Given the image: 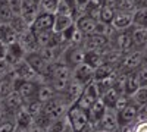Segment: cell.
<instances>
[{"label": "cell", "instance_id": "30", "mask_svg": "<svg viewBox=\"0 0 147 132\" xmlns=\"http://www.w3.org/2000/svg\"><path fill=\"white\" fill-rule=\"evenodd\" d=\"M131 103L136 104L140 109H144L147 106V87H140L136 92L129 97Z\"/></svg>", "mask_w": 147, "mask_h": 132}, {"label": "cell", "instance_id": "53", "mask_svg": "<svg viewBox=\"0 0 147 132\" xmlns=\"http://www.w3.org/2000/svg\"><path fill=\"white\" fill-rule=\"evenodd\" d=\"M97 132H109V131H102V129H99V131H97Z\"/></svg>", "mask_w": 147, "mask_h": 132}, {"label": "cell", "instance_id": "35", "mask_svg": "<svg viewBox=\"0 0 147 132\" xmlns=\"http://www.w3.org/2000/svg\"><path fill=\"white\" fill-rule=\"evenodd\" d=\"M57 5L59 0H40L38 2L40 12H46V13H56Z\"/></svg>", "mask_w": 147, "mask_h": 132}, {"label": "cell", "instance_id": "32", "mask_svg": "<svg viewBox=\"0 0 147 132\" xmlns=\"http://www.w3.org/2000/svg\"><path fill=\"white\" fill-rule=\"evenodd\" d=\"M132 25L147 28V9H137L132 13Z\"/></svg>", "mask_w": 147, "mask_h": 132}, {"label": "cell", "instance_id": "37", "mask_svg": "<svg viewBox=\"0 0 147 132\" xmlns=\"http://www.w3.org/2000/svg\"><path fill=\"white\" fill-rule=\"evenodd\" d=\"M115 10L118 12H128V13H134L136 6H134V0H118Z\"/></svg>", "mask_w": 147, "mask_h": 132}, {"label": "cell", "instance_id": "14", "mask_svg": "<svg viewBox=\"0 0 147 132\" xmlns=\"http://www.w3.org/2000/svg\"><path fill=\"white\" fill-rule=\"evenodd\" d=\"M129 32H131L132 43H134V49L140 50V52H146L147 50V28L132 25L129 28Z\"/></svg>", "mask_w": 147, "mask_h": 132}, {"label": "cell", "instance_id": "11", "mask_svg": "<svg viewBox=\"0 0 147 132\" xmlns=\"http://www.w3.org/2000/svg\"><path fill=\"white\" fill-rule=\"evenodd\" d=\"M72 79L80 82L81 85H87L88 82L94 81V69L85 63H81L72 69Z\"/></svg>", "mask_w": 147, "mask_h": 132}, {"label": "cell", "instance_id": "5", "mask_svg": "<svg viewBox=\"0 0 147 132\" xmlns=\"http://www.w3.org/2000/svg\"><path fill=\"white\" fill-rule=\"evenodd\" d=\"M113 41V49L118 50L122 54H127L129 52H134V43L131 38V32L129 29H124V31H116L112 37Z\"/></svg>", "mask_w": 147, "mask_h": 132}, {"label": "cell", "instance_id": "52", "mask_svg": "<svg viewBox=\"0 0 147 132\" xmlns=\"http://www.w3.org/2000/svg\"><path fill=\"white\" fill-rule=\"evenodd\" d=\"M3 119H5V117H0V125H2V122H3Z\"/></svg>", "mask_w": 147, "mask_h": 132}, {"label": "cell", "instance_id": "40", "mask_svg": "<svg viewBox=\"0 0 147 132\" xmlns=\"http://www.w3.org/2000/svg\"><path fill=\"white\" fill-rule=\"evenodd\" d=\"M136 75L138 79L140 87H147V66L141 65L137 70H136Z\"/></svg>", "mask_w": 147, "mask_h": 132}, {"label": "cell", "instance_id": "10", "mask_svg": "<svg viewBox=\"0 0 147 132\" xmlns=\"http://www.w3.org/2000/svg\"><path fill=\"white\" fill-rule=\"evenodd\" d=\"M53 23H55V13H46V12H40L34 22L30 25V29L37 34L41 31H49L53 29Z\"/></svg>", "mask_w": 147, "mask_h": 132}, {"label": "cell", "instance_id": "39", "mask_svg": "<svg viewBox=\"0 0 147 132\" xmlns=\"http://www.w3.org/2000/svg\"><path fill=\"white\" fill-rule=\"evenodd\" d=\"M16 129V123L13 117H6L3 119L2 125H0V132H13Z\"/></svg>", "mask_w": 147, "mask_h": 132}, {"label": "cell", "instance_id": "9", "mask_svg": "<svg viewBox=\"0 0 147 132\" xmlns=\"http://www.w3.org/2000/svg\"><path fill=\"white\" fill-rule=\"evenodd\" d=\"M140 110H141L140 107H137L136 104H132V103L127 104L124 109L118 110L116 115H118L119 126H125V125H129L132 122H136L138 119V116H140Z\"/></svg>", "mask_w": 147, "mask_h": 132}, {"label": "cell", "instance_id": "42", "mask_svg": "<svg viewBox=\"0 0 147 132\" xmlns=\"http://www.w3.org/2000/svg\"><path fill=\"white\" fill-rule=\"evenodd\" d=\"M75 32H77V27H75V22H74L71 27H68L65 31H62L60 34H62L63 41H65L66 44H71V41H72V38H74V35H75Z\"/></svg>", "mask_w": 147, "mask_h": 132}, {"label": "cell", "instance_id": "28", "mask_svg": "<svg viewBox=\"0 0 147 132\" xmlns=\"http://www.w3.org/2000/svg\"><path fill=\"white\" fill-rule=\"evenodd\" d=\"M9 25L12 27V29H13V31L19 35V37H21V35H24V34L30 29V25L25 22V19H24L21 15H13V16H12Z\"/></svg>", "mask_w": 147, "mask_h": 132}, {"label": "cell", "instance_id": "21", "mask_svg": "<svg viewBox=\"0 0 147 132\" xmlns=\"http://www.w3.org/2000/svg\"><path fill=\"white\" fill-rule=\"evenodd\" d=\"M15 74H13V70L10 72V74L5 75L3 78H0V98H5L7 97V95L12 92V91H15Z\"/></svg>", "mask_w": 147, "mask_h": 132}, {"label": "cell", "instance_id": "19", "mask_svg": "<svg viewBox=\"0 0 147 132\" xmlns=\"http://www.w3.org/2000/svg\"><path fill=\"white\" fill-rule=\"evenodd\" d=\"M116 31H124V29H129L132 27V13L128 12H118L115 10V16L110 23Z\"/></svg>", "mask_w": 147, "mask_h": 132}, {"label": "cell", "instance_id": "48", "mask_svg": "<svg viewBox=\"0 0 147 132\" xmlns=\"http://www.w3.org/2000/svg\"><path fill=\"white\" fill-rule=\"evenodd\" d=\"M75 3H77V6H78V7L85 9V6H87V5L90 3V0H75Z\"/></svg>", "mask_w": 147, "mask_h": 132}, {"label": "cell", "instance_id": "43", "mask_svg": "<svg viewBox=\"0 0 147 132\" xmlns=\"http://www.w3.org/2000/svg\"><path fill=\"white\" fill-rule=\"evenodd\" d=\"M21 3H22V0H9V5H10V9L13 12V15L21 13Z\"/></svg>", "mask_w": 147, "mask_h": 132}, {"label": "cell", "instance_id": "38", "mask_svg": "<svg viewBox=\"0 0 147 132\" xmlns=\"http://www.w3.org/2000/svg\"><path fill=\"white\" fill-rule=\"evenodd\" d=\"M113 16H115V9H112V7H106V6H102V9H100V18H99V21H100V22H105V23H112Z\"/></svg>", "mask_w": 147, "mask_h": 132}, {"label": "cell", "instance_id": "13", "mask_svg": "<svg viewBox=\"0 0 147 132\" xmlns=\"http://www.w3.org/2000/svg\"><path fill=\"white\" fill-rule=\"evenodd\" d=\"M40 13V7L38 3H35L34 0H22L21 3V16L25 19V22L28 25L34 22V19L37 18V15Z\"/></svg>", "mask_w": 147, "mask_h": 132}, {"label": "cell", "instance_id": "29", "mask_svg": "<svg viewBox=\"0 0 147 132\" xmlns=\"http://www.w3.org/2000/svg\"><path fill=\"white\" fill-rule=\"evenodd\" d=\"M55 95H57V94L53 91V88L49 85L47 82H40L38 91H37V100H40L41 103H46L50 98H53Z\"/></svg>", "mask_w": 147, "mask_h": 132}, {"label": "cell", "instance_id": "46", "mask_svg": "<svg viewBox=\"0 0 147 132\" xmlns=\"http://www.w3.org/2000/svg\"><path fill=\"white\" fill-rule=\"evenodd\" d=\"M116 3H118V0H102V6L112 7V9L116 7Z\"/></svg>", "mask_w": 147, "mask_h": 132}, {"label": "cell", "instance_id": "44", "mask_svg": "<svg viewBox=\"0 0 147 132\" xmlns=\"http://www.w3.org/2000/svg\"><path fill=\"white\" fill-rule=\"evenodd\" d=\"M7 44L6 43H3L2 40H0V60H3V59L6 57V54H7Z\"/></svg>", "mask_w": 147, "mask_h": 132}, {"label": "cell", "instance_id": "7", "mask_svg": "<svg viewBox=\"0 0 147 132\" xmlns=\"http://www.w3.org/2000/svg\"><path fill=\"white\" fill-rule=\"evenodd\" d=\"M143 54L144 52H140V50H134L127 54H122L119 65L125 72H134L143 65Z\"/></svg>", "mask_w": 147, "mask_h": 132}, {"label": "cell", "instance_id": "20", "mask_svg": "<svg viewBox=\"0 0 147 132\" xmlns=\"http://www.w3.org/2000/svg\"><path fill=\"white\" fill-rule=\"evenodd\" d=\"M13 119H15V123H16V128L21 129L22 132H25L32 123H34V117L25 110V107L19 109L15 115H13Z\"/></svg>", "mask_w": 147, "mask_h": 132}, {"label": "cell", "instance_id": "36", "mask_svg": "<svg viewBox=\"0 0 147 132\" xmlns=\"http://www.w3.org/2000/svg\"><path fill=\"white\" fill-rule=\"evenodd\" d=\"M66 125H68V122H66V116H65V117H62V119L53 121V122L50 123V126L46 129V132H65Z\"/></svg>", "mask_w": 147, "mask_h": 132}, {"label": "cell", "instance_id": "24", "mask_svg": "<svg viewBox=\"0 0 147 132\" xmlns=\"http://www.w3.org/2000/svg\"><path fill=\"white\" fill-rule=\"evenodd\" d=\"M19 35L12 29V27L9 23H0V40L3 43H6L7 46L19 43Z\"/></svg>", "mask_w": 147, "mask_h": 132}, {"label": "cell", "instance_id": "16", "mask_svg": "<svg viewBox=\"0 0 147 132\" xmlns=\"http://www.w3.org/2000/svg\"><path fill=\"white\" fill-rule=\"evenodd\" d=\"M27 52L24 50V47L21 43H15V44H10L7 47V54L3 60H6L12 68H13L16 63H19L21 60H24V57H25Z\"/></svg>", "mask_w": 147, "mask_h": 132}, {"label": "cell", "instance_id": "25", "mask_svg": "<svg viewBox=\"0 0 147 132\" xmlns=\"http://www.w3.org/2000/svg\"><path fill=\"white\" fill-rule=\"evenodd\" d=\"M84 63L88 65L93 69H97L99 66H102L105 63V56L102 52H97V50H85Z\"/></svg>", "mask_w": 147, "mask_h": 132}, {"label": "cell", "instance_id": "4", "mask_svg": "<svg viewBox=\"0 0 147 132\" xmlns=\"http://www.w3.org/2000/svg\"><path fill=\"white\" fill-rule=\"evenodd\" d=\"M38 85H40V81H25V79L15 78V91L21 95L25 103L37 98Z\"/></svg>", "mask_w": 147, "mask_h": 132}, {"label": "cell", "instance_id": "47", "mask_svg": "<svg viewBox=\"0 0 147 132\" xmlns=\"http://www.w3.org/2000/svg\"><path fill=\"white\" fill-rule=\"evenodd\" d=\"M25 132H46V129H43L41 126H38V125H35V123H32Z\"/></svg>", "mask_w": 147, "mask_h": 132}, {"label": "cell", "instance_id": "2", "mask_svg": "<svg viewBox=\"0 0 147 132\" xmlns=\"http://www.w3.org/2000/svg\"><path fill=\"white\" fill-rule=\"evenodd\" d=\"M69 109V106L66 104V101L63 100L62 95H55L53 98H50L49 101L43 103V112L52 119V121H57L66 116V112Z\"/></svg>", "mask_w": 147, "mask_h": 132}, {"label": "cell", "instance_id": "33", "mask_svg": "<svg viewBox=\"0 0 147 132\" xmlns=\"http://www.w3.org/2000/svg\"><path fill=\"white\" fill-rule=\"evenodd\" d=\"M94 101H96L94 98H91L88 94H85V92L82 91V94L80 95V98L75 101V104H72V106H77L78 109H81V110H84L85 113H87V112L90 110V107L93 106Z\"/></svg>", "mask_w": 147, "mask_h": 132}, {"label": "cell", "instance_id": "8", "mask_svg": "<svg viewBox=\"0 0 147 132\" xmlns=\"http://www.w3.org/2000/svg\"><path fill=\"white\" fill-rule=\"evenodd\" d=\"M109 43H110V40L100 34H88V35H84L82 47L85 50H97V52L103 53L107 49Z\"/></svg>", "mask_w": 147, "mask_h": 132}, {"label": "cell", "instance_id": "26", "mask_svg": "<svg viewBox=\"0 0 147 132\" xmlns=\"http://www.w3.org/2000/svg\"><path fill=\"white\" fill-rule=\"evenodd\" d=\"M119 97H121V92L118 91V88H116V87H112V88H109L106 92H103L102 100L105 101V104H106L107 109H113V110H115Z\"/></svg>", "mask_w": 147, "mask_h": 132}, {"label": "cell", "instance_id": "18", "mask_svg": "<svg viewBox=\"0 0 147 132\" xmlns=\"http://www.w3.org/2000/svg\"><path fill=\"white\" fill-rule=\"evenodd\" d=\"M106 110H107V107H106L105 101L102 100V97H100V98H97V100L93 103V106L90 107V110L87 112L90 125L94 126V125L99 123V121L103 117V115L106 113Z\"/></svg>", "mask_w": 147, "mask_h": 132}, {"label": "cell", "instance_id": "49", "mask_svg": "<svg viewBox=\"0 0 147 132\" xmlns=\"http://www.w3.org/2000/svg\"><path fill=\"white\" fill-rule=\"evenodd\" d=\"M143 65L144 66H147V50L144 52V54H143Z\"/></svg>", "mask_w": 147, "mask_h": 132}, {"label": "cell", "instance_id": "17", "mask_svg": "<svg viewBox=\"0 0 147 132\" xmlns=\"http://www.w3.org/2000/svg\"><path fill=\"white\" fill-rule=\"evenodd\" d=\"M13 74L16 78L19 79H25V81H38L40 76L32 70V68L25 62V60H21L19 63H16L13 66Z\"/></svg>", "mask_w": 147, "mask_h": 132}, {"label": "cell", "instance_id": "27", "mask_svg": "<svg viewBox=\"0 0 147 132\" xmlns=\"http://www.w3.org/2000/svg\"><path fill=\"white\" fill-rule=\"evenodd\" d=\"M75 22L72 16L69 15H57L55 13V23H53V31L55 32H62L65 31L68 27H71Z\"/></svg>", "mask_w": 147, "mask_h": 132}, {"label": "cell", "instance_id": "34", "mask_svg": "<svg viewBox=\"0 0 147 132\" xmlns=\"http://www.w3.org/2000/svg\"><path fill=\"white\" fill-rule=\"evenodd\" d=\"M24 107H25V110H27L32 117H35V116H38V115L41 113V110H43V103H41L40 100L34 98V100L27 101L25 104H24Z\"/></svg>", "mask_w": 147, "mask_h": 132}, {"label": "cell", "instance_id": "6", "mask_svg": "<svg viewBox=\"0 0 147 132\" xmlns=\"http://www.w3.org/2000/svg\"><path fill=\"white\" fill-rule=\"evenodd\" d=\"M24 60H25L31 68L32 70L35 72L37 75H38L41 79L47 75V70H49V65L50 63H47L44 59L40 56L38 52H31V53H27L25 57H24Z\"/></svg>", "mask_w": 147, "mask_h": 132}, {"label": "cell", "instance_id": "15", "mask_svg": "<svg viewBox=\"0 0 147 132\" xmlns=\"http://www.w3.org/2000/svg\"><path fill=\"white\" fill-rule=\"evenodd\" d=\"M97 126H99V129H102V131H109V132H115L116 129H119L116 110L107 109L106 113L103 115V117L99 121V123H97Z\"/></svg>", "mask_w": 147, "mask_h": 132}, {"label": "cell", "instance_id": "3", "mask_svg": "<svg viewBox=\"0 0 147 132\" xmlns=\"http://www.w3.org/2000/svg\"><path fill=\"white\" fill-rule=\"evenodd\" d=\"M84 56H85V49L82 46L69 44L63 50L62 57H60V62H63L66 66L74 69V68H77L78 65L84 63Z\"/></svg>", "mask_w": 147, "mask_h": 132}, {"label": "cell", "instance_id": "31", "mask_svg": "<svg viewBox=\"0 0 147 132\" xmlns=\"http://www.w3.org/2000/svg\"><path fill=\"white\" fill-rule=\"evenodd\" d=\"M13 12L10 9L9 0H0V23H9Z\"/></svg>", "mask_w": 147, "mask_h": 132}, {"label": "cell", "instance_id": "51", "mask_svg": "<svg viewBox=\"0 0 147 132\" xmlns=\"http://www.w3.org/2000/svg\"><path fill=\"white\" fill-rule=\"evenodd\" d=\"M13 132H22V131H21V129H18V128H16V129H15V131H13Z\"/></svg>", "mask_w": 147, "mask_h": 132}, {"label": "cell", "instance_id": "1", "mask_svg": "<svg viewBox=\"0 0 147 132\" xmlns=\"http://www.w3.org/2000/svg\"><path fill=\"white\" fill-rule=\"evenodd\" d=\"M66 122L71 126L72 132H85L90 126L88 116L84 110L78 109L77 106H71L66 112Z\"/></svg>", "mask_w": 147, "mask_h": 132}, {"label": "cell", "instance_id": "50", "mask_svg": "<svg viewBox=\"0 0 147 132\" xmlns=\"http://www.w3.org/2000/svg\"><path fill=\"white\" fill-rule=\"evenodd\" d=\"M143 110H144V112H146V113H144V116H147V106H146V107H144V109H143Z\"/></svg>", "mask_w": 147, "mask_h": 132}, {"label": "cell", "instance_id": "12", "mask_svg": "<svg viewBox=\"0 0 147 132\" xmlns=\"http://www.w3.org/2000/svg\"><path fill=\"white\" fill-rule=\"evenodd\" d=\"M3 109H5V113L7 115H12L13 116L19 109H22L24 104H25V101L22 100V97L16 92V91H12L7 97H5L3 100Z\"/></svg>", "mask_w": 147, "mask_h": 132}, {"label": "cell", "instance_id": "41", "mask_svg": "<svg viewBox=\"0 0 147 132\" xmlns=\"http://www.w3.org/2000/svg\"><path fill=\"white\" fill-rule=\"evenodd\" d=\"M56 13L57 15H69V16H72V7L66 0H59Z\"/></svg>", "mask_w": 147, "mask_h": 132}, {"label": "cell", "instance_id": "45", "mask_svg": "<svg viewBox=\"0 0 147 132\" xmlns=\"http://www.w3.org/2000/svg\"><path fill=\"white\" fill-rule=\"evenodd\" d=\"M134 6L137 9H147V0H134Z\"/></svg>", "mask_w": 147, "mask_h": 132}, {"label": "cell", "instance_id": "54", "mask_svg": "<svg viewBox=\"0 0 147 132\" xmlns=\"http://www.w3.org/2000/svg\"><path fill=\"white\" fill-rule=\"evenodd\" d=\"M34 2H35V3H38V2H40V0H34Z\"/></svg>", "mask_w": 147, "mask_h": 132}, {"label": "cell", "instance_id": "22", "mask_svg": "<svg viewBox=\"0 0 147 132\" xmlns=\"http://www.w3.org/2000/svg\"><path fill=\"white\" fill-rule=\"evenodd\" d=\"M96 23L97 21L91 19L90 16L87 15H82L80 16L77 21H75V27L80 32H82L84 35H88V34H94V29H96Z\"/></svg>", "mask_w": 147, "mask_h": 132}, {"label": "cell", "instance_id": "23", "mask_svg": "<svg viewBox=\"0 0 147 132\" xmlns=\"http://www.w3.org/2000/svg\"><path fill=\"white\" fill-rule=\"evenodd\" d=\"M19 43L22 44L24 47V50H25L27 53H31V52H38V43H37V37H35V34L28 29L24 35H21V38H19Z\"/></svg>", "mask_w": 147, "mask_h": 132}]
</instances>
